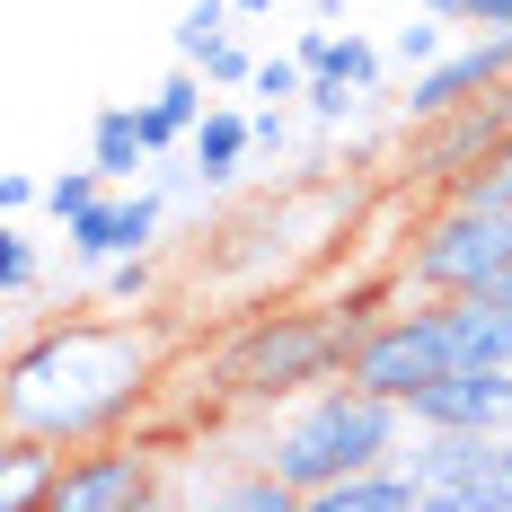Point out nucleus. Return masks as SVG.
<instances>
[{"mask_svg": "<svg viewBox=\"0 0 512 512\" xmlns=\"http://www.w3.org/2000/svg\"><path fill=\"white\" fill-rule=\"evenodd\" d=\"M159 371H168V327L133 309L18 327L0 371V442H45V451L106 442L159 398Z\"/></svg>", "mask_w": 512, "mask_h": 512, "instance_id": "obj_1", "label": "nucleus"}, {"mask_svg": "<svg viewBox=\"0 0 512 512\" xmlns=\"http://www.w3.org/2000/svg\"><path fill=\"white\" fill-rule=\"evenodd\" d=\"M415 433L407 398H380V389H362L354 371H336V380H318L309 398L265 415V433H256V460H274L301 495H327L336 477H354V468H380L398 460Z\"/></svg>", "mask_w": 512, "mask_h": 512, "instance_id": "obj_2", "label": "nucleus"}, {"mask_svg": "<svg viewBox=\"0 0 512 512\" xmlns=\"http://www.w3.org/2000/svg\"><path fill=\"white\" fill-rule=\"evenodd\" d=\"M354 327H362V309H248V318L221 336L212 380H221L230 407L274 415V407H292V398H309L318 380L345 371Z\"/></svg>", "mask_w": 512, "mask_h": 512, "instance_id": "obj_3", "label": "nucleus"}, {"mask_svg": "<svg viewBox=\"0 0 512 512\" xmlns=\"http://www.w3.org/2000/svg\"><path fill=\"white\" fill-rule=\"evenodd\" d=\"M504 265H512V204L451 186L442 204L415 221L407 256H398V283L424 292V301H460V292H495Z\"/></svg>", "mask_w": 512, "mask_h": 512, "instance_id": "obj_4", "label": "nucleus"}, {"mask_svg": "<svg viewBox=\"0 0 512 512\" xmlns=\"http://www.w3.org/2000/svg\"><path fill=\"white\" fill-rule=\"evenodd\" d=\"M345 371H354L362 389H380V398L433 389L442 371H460L451 309H442V301H424V309H371V318L354 327V345H345Z\"/></svg>", "mask_w": 512, "mask_h": 512, "instance_id": "obj_5", "label": "nucleus"}, {"mask_svg": "<svg viewBox=\"0 0 512 512\" xmlns=\"http://www.w3.org/2000/svg\"><path fill=\"white\" fill-rule=\"evenodd\" d=\"M407 460L424 477L433 512H512L504 504V433H468V424H415Z\"/></svg>", "mask_w": 512, "mask_h": 512, "instance_id": "obj_6", "label": "nucleus"}, {"mask_svg": "<svg viewBox=\"0 0 512 512\" xmlns=\"http://www.w3.org/2000/svg\"><path fill=\"white\" fill-rule=\"evenodd\" d=\"M159 495H168L159 486V451L133 442V433H106V442L62 451L45 512H133V504H159Z\"/></svg>", "mask_w": 512, "mask_h": 512, "instance_id": "obj_7", "label": "nucleus"}, {"mask_svg": "<svg viewBox=\"0 0 512 512\" xmlns=\"http://www.w3.org/2000/svg\"><path fill=\"white\" fill-rule=\"evenodd\" d=\"M504 133H512V89H486V98L451 106V115H424V124H407V177L451 195V186H468L495 159Z\"/></svg>", "mask_w": 512, "mask_h": 512, "instance_id": "obj_8", "label": "nucleus"}, {"mask_svg": "<svg viewBox=\"0 0 512 512\" xmlns=\"http://www.w3.org/2000/svg\"><path fill=\"white\" fill-rule=\"evenodd\" d=\"M512 80V27H486L477 45H451L442 62H424L407 80V124H424V115H451V106L486 98V89H504Z\"/></svg>", "mask_w": 512, "mask_h": 512, "instance_id": "obj_9", "label": "nucleus"}, {"mask_svg": "<svg viewBox=\"0 0 512 512\" xmlns=\"http://www.w3.org/2000/svg\"><path fill=\"white\" fill-rule=\"evenodd\" d=\"M415 424H468V433H512V362H460L433 389L407 398Z\"/></svg>", "mask_w": 512, "mask_h": 512, "instance_id": "obj_10", "label": "nucleus"}, {"mask_svg": "<svg viewBox=\"0 0 512 512\" xmlns=\"http://www.w3.org/2000/svg\"><path fill=\"white\" fill-rule=\"evenodd\" d=\"M159 195H98V204L80 212V221H62V248L80 256V265H115V256L133 248H159Z\"/></svg>", "mask_w": 512, "mask_h": 512, "instance_id": "obj_11", "label": "nucleus"}, {"mask_svg": "<svg viewBox=\"0 0 512 512\" xmlns=\"http://www.w3.org/2000/svg\"><path fill=\"white\" fill-rule=\"evenodd\" d=\"M415 504H424V477H415L407 451H398V460H380V468L336 477L327 495H309V512H415Z\"/></svg>", "mask_w": 512, "mask_h": 512, "instance_id": "obj_12", "label": "nucleus"}, {"mask_svg": "<svg viewBox=\"0 0 512 512\" xmlns=\"http://www.w3.org/2000/svg\"><path fill=\"white\" fill-rule=\"evenodd\" d=\"M204 89H212V80L195 71V62H186V71H168L151 98H142V124H151V142H159V151H186V142H195V124L212 115Z\"/></svg>", "mask_w": 512, "mask_h": 512, "instance_id": "obj_13", "label": "nucleus"}, {"mask_svg": "<svg viewBox=\"0 0 512 512\" xmlns=\"http://www.w3.org/2000/svg\"><path fill=\"white\" fill-rule=\"evenodd\" d=\"M89 159L106 168V186H133V168H151V159H159L142 106H98V124H89Z\"/></svg>", "mask_w": 512, "mask_h": 512, "instance_id": "obj_14", "label": "nucleus"}, {"mask_svg": "<svg viewBox=\"0 0 512 512\" xmlns=\"http://www.w3.org/2000/svg\"><path fill=\"white\" fill-rule=\"evenodd\" d=\"M186 159L204 168V186H230V177L256 159V115H239V106H212L204 124H195V142H186Z\"/></svg>", "mask_w": 512, "mask_h": 512, "instance_id": "obj_15", "label": "nucleus"}, {"mask_svg": "<svg viewBox=\"0 0 512 512\" xmlns=\"http://www.w3.org/2000/svg\"><path fill=\"white\" fill-rule=\"evenodd\" d=\"M451 309V345H460V362H512V301H495V292H460Z\"/></svg>", "mask_w": 512, "mask_h": 512, "instance_id": "obj_16", "label": "nucleus"}, {"mask_svg": "<svg viewBox=\"0 0 512 512\" xmlns=\"http://www.w3.org/2000/svg\"><path fill=\"white\" fill-rule=\"evenodd\" d=\"M36 283H45V248H36V230H27V221H0V301H9V336L27 327Z\"/></svg>", "mask_w": 512, "mask_h": 512, "instance_id": "obj_17", "label": "nucleus"}, {"mask_svg": "<svg viewBox=\"0 0 512 512\" xmlns=\"http://www.w3.org/2000/svg\"><path fill=\"white\" fill-rule=\"evenodd\" d=\"M53 468H62V451H45V442H0V512H45Z\"/></svg>", "mask_w": 512, "mask_h": 512, "instance_id": "obj_18", "label": "nucleus"}, {"mask_svg": "<svg viewBox=\"0 0 512 512\" xmlns=\"http://www.w3.org/2000/svg\"><path fill=\"white\" fill-rule=\"evenodd\" d=\"M292 53H301L309 71H345L354 89H371V98H380V71H389V53H380V45H362V36H336V27H309Z\"/></svg>", "mask_w": 512, "mask_h": 512, "instance_id": "obj_19", "label": "nucleus"}, {"mask_svg": "<svg viewBox=\"0 0 512 512\" xmlns=\"http://www.w3.org/2000/svg\"><path fill=\"white\" fill-rule=\"evenodd\" d=\"M221 504H239V512H309V495H301L274 460H256L248 477H230V486H221Z\"/></svg>", "mask_w": 512, "mask_h": 512, "instance_id": "obj_20", "label": "nucleus"}, {"mask_svg": "<svg viewBox=\"0 0 512 512\" xmlns=\"http://www.w3.org/2000/svg\"><path fill=\"white\" fill-rule=\"evenodd\" d=\"M362 98H371V89H354L345 71H309V89H301V115L318 124V133H336V124H354V115H362Z\"/></svg>", "mask_w": 512, "mask_h": 512, "instance_id": "obj_21", "label": "nucleus"}, {"mask_svg": "<svg viewBox=\"0 0 512 512\" xmlns=\"http://www.w3.org/2000/svg\"><path fill=\"white\" fill-rule=\"evenodd\" d=\"M230 18H239V0H195L168 36H177V62H204V45L212 36H230Z\"/></svg>", "mask_w": 512, "mask_h": 512, "instance_id": "obj_22", "label": "nucleus"}, {"mask_svg": "<svg viewBox=\"0 0 512 512\" xmlns=\"http://www.w3.org/2000/svg\"><path fill=\"white\" fill-rule=\"evenodd\" d=\"M301 89H309V62H301V53H256L248 98H265V106H301Z\"/></svg>", "mask_w": 512, "mask_h": 512, "instance_id": "obj_23", "label": "nucleus"}, {"mask_svg": "<svg viewBox=\"0 0 512 512\" xmlns=\"http://www.w3.org/2000/svg\"><path fill=\"white\" fill-rule=\"evenodd\" d=\"M442 27H451V18H433V9H415L407 27H398V45H389V62H398V71L415 80L424 62H442V53H451V45H442Z\"/></svg>", "mask_w": 512, "mask_h": 512, "instance_id": "obj_24", "label": "nucleus"}, {"mask_svg": "<svg viewBox=\"0 0 512 512\" xmlns=\"http://www.w3.org/2000/svg\"><path fill=\"white\" fill-rule=\"evenodd\" d=\"M106 274V301L115 309H142L159 292V265H151V248H133V256H115V265H98Z\"/></svg>", "mask_w": 512, "mask_h": 512, "instance_id": "obj_25", "label": "nucleus"}, {"mask_svg": "<svg viewBox=\"0 0 512 512\" xmlns=\"http://www.w3.org/2000/svg\"><path fill=\"white\" fill-rule=\"evenodd\" d=\"M195 71H204L212 89H248V80H256V53H248V36L230 27V36H212V45H204V62H195Z\"/></svg>", "mask_w": 512, "mask_h": 512, "instance_id": "obj_26", "label": "nucleus"}, {"mask_svg": "<svg viewBox=\"0 0 512 512\" xmlns=\"http://www.w3.org/2000/svg\"><path fill=\"white\" fill-rule=\"evenodd\" d=\"M98 195H106V168H98V159H89V168H71V177H45V212H53V221H80Z\"/></svg>", "mask_w": 512, "mask_h": 512, "instance_id": "obj_27", "label": "nucleus"}, {"mask_svg": "<svg viewBox=\"0 0 512 512\" xmlns=\"http://www.w3.org/2000/svg\"><path fill=\"white\" fill-rule=\"evenodd\" d=\"M36 204H45V177H27V168H0V221H27Z\"/></svg>", "mask_w": 512, "mask_h": 512, "instance_id": "obj_28", "label": "nucleus"}, {"mask_svg": "<svg viewBox=\"0 0 512 512\" xmlns=\"http://www.w3.org/2000/svg\"><path fill=\"white\" fill-rule=\"evenodd\" d=\"M468 195H495V204H512V133L495 142V159H486V168L468 177Z\"/></svg>", "mask_w": 512, "mask_h": 512, "instance_id": "obj_29", "label": "nucleus"}, {"mask_svg": "<svg viewBox=\"0 0 512 512\" xmlns=\"http://www.w3.org/2000/svg\"><path fill=\"white\" fill-rule=\"evenodd\" d=\"M256 159H292V115L283 106H256Z\"/></svg>", "mask_w": 512, "mask_h": 512, "instance_id": "obj_30", "label": "nucleus"}, {"mask_svg": "<svg viewBox=\"0 0 512 512\" xmlns=\"http://www.w3.org/2000/svg\"><path fill=\"white\" fill-rule=\"evenodd\" d=\"M468 27H512V0H468Z\"/></svg>", "mask_w": 512, "mask_h": 512, "instance_id": "obj_31", "label": "nucleus"}, {"mask_svg": "<svg viewBox=\"0 0 512 512\" xmlns=\"http://www.w3.org/2000/svg\"><path fill=\"white\" fill-rule=\"evenodd\" d=\"M415 9H433V18H468V0H415Z\"/></svg>", "mask_w": 512, "mask_h": 512, "instance_id": "obj_32", "label": "nucleus"}, {"mask_svg": "<svg viewBox=\"0 0 512 512\" xmlns=\"http://www.w3.org/2000/svg\"><path fill=\"white\" fill-rule=\"evenodd\" d=\"M239 18H274V0H239Z\"/></svg>", "mask_w": 512, "mask_h": 512, "instance_id": "obj_33", "label": "nucleus"}, {"mask_svg": "<svg viewBox=\"0 0 512 512\" xmlns=\"http://www.w3.org/2000/svg\"><path fill=\"white\" fill-rule=\"evenodd\" d=\"M504 504H512V433H504Z\"/></svg>", "mask_w": 512, "mask_h": 512, "instance_id": "obj_34", "label": "nucleus"}, {"mask_svg": "<svg viewBox=\"0 0 512 512\" xmlns=\"http://www.w3.org/2000/svg\"><path fill=\"white\" fill-rule=\"evenodd\" d=\"M495 301H512V265H504V274H495Z\"/></svg>", "mask_w": 512, "mask_h": 512, "instance_id": "obj_35", "label": "nucleus"}, {"mask_svg": "<svg viewBox=\"0 0 512 512\" xmlns=\"http://www.w3.org/2000/svg\"><path fill=\"white\" fill-rule=\"evenodd\" d=\"M327 9H345V0H327Z\"/></svg>", "mask_w": 512, "mask_h": 512, "instance_id": "obj_36", "label": "nucleus"}]
</instances>
